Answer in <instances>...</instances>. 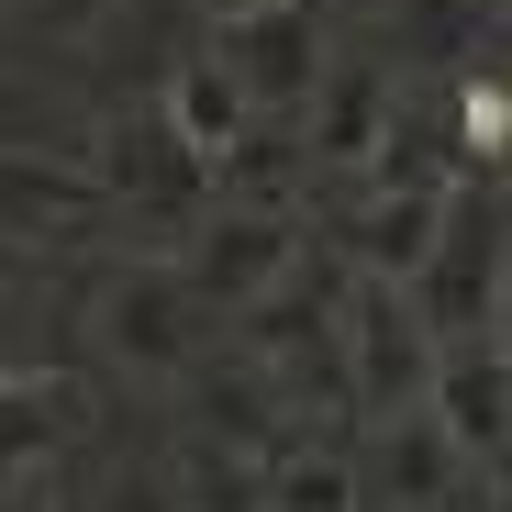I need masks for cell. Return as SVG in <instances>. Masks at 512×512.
<instances>
[{
	"instance_id": "2",
	"label": "cell",
	"mask_w": 512,
	"mask_h": 512,
	"mask_svg": "<svg viewBox=\"0 0 512 512\" xmlns=\"http://www.w3.org/2000/svg\"><path fill=\"white\" fill-rule=\"evenodd\" d=\"M346 368H357V401H368L379 423H401V412H435L446 334L423 323V301H412V290L357 279V290H346Z\"/></svg>"
},
{
	"instance_id": "9",
	"label": "cell",
	"mask_w": 512,
	"mask_h": 512,
	"mask_svg": "<svg viewBox=\"0 0 512 512\" xmlns=\"http://www.w3.org/2000/svg\"><path fill=\"white\" fill-rule=\"evenodd\" d=\"M156 123H167V134H179V145L212 167V179H223V167L256 145V123H268V112L245 101V78H234L223 56H179V67H167V90H156Z\"/></svg>"
},
{
	"instance_id": "11",
	"label": "cell",
	"mask_w": 512,
	"mask_h": 512,
	"mask_svg": "<svg viewBox=\"0 0 512 512\" xmlns=\"http://www.w3.org/2000/svg\"><path fill=\"white\" fill-rule=\"evenodd\" d=\"M368 501V468L346 446H279L268 457V512H357Z\"/></svg>"
},
{
	"instance_id": "6",
	"label": "cell",
	"mask_w": 512,
	"mask_h": 512,
	"mask_svg": "<svg viewBox=\"0 0 512 512\" xmlns=\"http://www.w3.org/2000/svg\"><path fill=\"white\" fill-rule=\"evenodd\" d=\"M446 223H457V190L368 179V190H357V212H346V268H357V279H390V290H412L423 268H435Z\"/></svg>"
},
{
	"instance_id": "19",
	"label": "cell",
	"mask_w": 512,
	"mask_h": 512,
	"mask_svg": "<svg viewBox=\"0 0 512 512\" xmlns=\"http://www.w3.org/2000/svg\"><path fill=\"white\" fill-rule=\"evenodd\" d=\"M334 12H379V0H334Z\"/></svg>"
},
{
	"instance_id": "17",
	"label": "cell",
	"mask_w": 512,
	"mask_h": 512,
	"mask_svg": "<svg viewBox=\"0 0 512 512\" xmlns=\"http://www.w3.org/2000/svg\"><path fill=\"white\" fill-rule=\"evenodd\" d=\"M490 346H501V357H512V290H501V334H490Z\"/></svg>"
},
{
	"instance_id": "10",
	"label": "cell",
	"mask_w": 512,
	"mask_h": 512,
	"mask_svg": "<svg viewBox=\"0 0 512 512\" xmlns=\"http://www.w3.org/2000/svg\"><path fill=\"white\" fill-rule=\"evenodd\" d=\"M435 423H446L479 468H501V457H512V357H501V346H457L446 379H435Z\"/></svg>"
},
{
	"instance_id": "5",
	"label": "cell",
	"mask_w": 512,
	"mask_h": 512,
	"mask_svg": "<svg viewBox=\"0 0 512 512\" xmlns=\"http://www.w3.org/2000/svg\"><path fill=\"white\" fill-rule=\"evenodd\" d=\"M368 501H379V512H490V468L446 435L435 412H401V423H379Z\"/></svg>"
},
{
	"instance_id": "14",
	"label": "cell",
	"mask_w": 512,
	"mask_h": 512,
	"mask_svg": "<svg viewBox=\"0 0 512 512\" xmlns=\"http://www.w3.org/2000/svg\"><path fill=\"white\" fill-rule=\"evenodd\" d=\"M401 34H412L423 56H457V45H468V0H401Z\"/></svg>"
},
{
	"instance_id": "18",
	"label": "cell",
	"mask_w": 512,
	"mask_h": 512,
	"mask_svg": "<svg viewBox=\"0 0 512 512\" xmlns=\"http://www.w3.org/2000/svg\"><path fill=\"white\" fill-rule=\"evenodd\" d=\"M490 34H501V56H512V0H501V12H490Z\"/></svg>"
},
{
	"instance_id": "15",
	"label": "cell",
	"mask_w": 512,
	"mask_h": 512,
	"mask_svg": "<svg viewBox=\"0 0 512 512\" xmlns=\"http://www.w3.org/2000/svg\"><path fill=\"white\" fill-rule=\"evenodd\" d=\"M190 12H201V23L223 34V23H256V12H290V0H190Z\"/></svg>"
},
{
	"instance_id": "8",
	"label": "cell",
	"mask_w": 512,
	"mask_h": 512,
	"mask_svg": "<svg viewBox=\"0 0 512 512\" xmlns=\"http://www.w3.org/2000/svg\"><path fill=\"white\" fill-rule=\"evenodd\" d=\"M190 323H201L190 268H112V290H101V334H112L123 368H190V346H201Z\"/></svg>"
},
{
	"instance_id": "7",
	"label": "cell",
	"mask_w": 512,
	"mask_h": 512,
	"mask_svg": "<svg viewBox=\"0 0 512 512\" xmlns=\"http://www.w3.org/2000/svg\"><path fill=\"white\" fill-rule=\"evenodd\" d=\"M390 134H401V112H390V67H379V56H346V67L323 78V101L301 112V145H312V167H334L346 190H368V179H379Z\"/></svg>"
},
{
	"instance_id": "3",
	"label": "cell",
	"mask_w": 512,
	"mask_h": 512,
	"mask_svg": "<svg viewBox=\"0 0 512 512\" xmlns=\"http://www.w3.org/2000/svg\"><path fill=\"white\" fill-rule=\"evenodd\" d=\"M212 56L245 78V101H256V112H312V101H323V78L346 67V56L323 45V0H290V12L223 23V34H212Z\"/></svg>"
},
{
	"instance_id": "12",
	"label": "cell",
	"mask_w": 512,
	"mask_h": 512,
	"mask_svg": "<svg viewBox=\"0 0 512 512\" xmlns=\"http://www.w3.org/2000/svg\"><path fill=\"white\" fill-rule=\"evenodd\" d=\"M179 512H268V468H256L245 446H190L179 457Z\"/></svg>"
},
{
	"instance_id": "16",
	"label": "cell",
	"mask_w": 512,
	"mask_h": 512,
	"mask_svg": "<svg viewBox=\"0 0 512 512\" xmlns=\"http://www.w3.org/2000/svg\"><path fill=\"white\" fill-rule=\"evenodd\" d=\"M101 12V0H45V23H90Z\"/></svg>"
},
{
	"instance_id": "4",
	"label": "cell",
	"mask_w": 512,
	"mask_h": 512,
	"mask_svg": "<svg viewBox=\"0 0 512 512\" xmlns=\"http://www.w3.org/2000/svg\"><path fill=\"white\" fill-rule=\"evenodd\" d=\"M190 268V290H201V312H256V301H279L290 279H301V223L290 212H223V223H201V245L179 256Z\"/></svg>"
},
{
	"instance_id": "13",
	"label": "cell",
	"mask_w": 512,
	"mask_h": 512,
	"mask_svg": "<svg viewBox=\"0 0 512 512\" xmlns=\"http://www.w3.org/2000/svg\"><path fill=\"white\" fill-rule=\"evenodd\" d=\"M67 401H78L67 379H12V468H34V457L67 435Z\"/></svg>"
},
{
	"instance_id": "1",
	"label": "cell",
	"mask_w": 512,
	"mask_h": 512,
	"mask_svg": "<svg viewBox=\"0 0 512 512\" xmlns=\"http://www.w3.org/2000/svg\"><path fill=\"white\" fill-rule=\"evenodd\" d=\"M501 290H512V212H501V190L468 179L435 268L412 279V301H423V323H435L446 357H457V346H490V334H501Z\"/></svg>"
}]
</instances>
